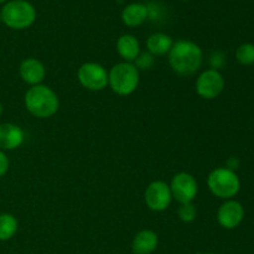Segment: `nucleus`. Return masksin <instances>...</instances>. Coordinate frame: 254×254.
<instances>
[{
    "label": "nucleus",
    "mask_w": 254,
    "mask_h": 254,
    "mask_svg": "<svg viewBox=\"0 0 254 254\" xmlns=\"http://www.w3.org/2000/svg\"><path fill=\"white\" fill-rule=\"evenodd\" d=\"M144 200L149 210L154 212H163L170 206L173 200L170 186L161 180L153 181L146 188Z\"/></svg>",
    "instance_id": "nucleus-8"
},
{
    "label": "nucleus",
    "mask_w": 254,
    "mask_h": 254,
    "mask_svg": "<svg viewBox=\"0 0 254 254\" xmlns=\"http://www.w3.org/2000/svg\"><path fill=\"white\" fill-rule=\"evenodd\" d=\"M203 54L201 47L190 40H179L174 42L169 51V64L176 74L189 77L201 68Z\"/></svg>",
    "instance_id": "nucleus-1"
},
{
    "label": "nucleus",
    "mask_w": 254,
    "mask_h": 254,
    "mask_svg": "<svg viewBox=\"0 0 254 254\" xmlns=\"http://www.w3.org/2000/svg\"><path fill=\"white\" fill-rule=\"evenodd\" d=\"M139 81V69L131 62L114 64L108 72V86L118 96H130L138 88Z\"/></svg>",
    "instance_id": "nucleus-3"
},
{
    "label": "nucleus",
    "mask_w": 254,
    "mask_h": 254,
    "mask_svg": "<svg viewBox=\"0 0 254 254\" xmlns=\"http://www.w3.org/2000/svg\"><path fill=\"white\" fill-rule=\"evenodd\" d=\"M2 2H7V0H0V4H2Z\"/></svg>",
    "instance_id": "nucleus-24"
},
{
    "label": "nucleus",
    "mask_w": 254,
    "mask_h": 254,
    "mask_svg": "<svg viewBox=\"0 0 254 254\" xmlns=\"http://www.w3.org/2000/svg\"><path fill=\"white\" fill-rule=\"evenodd\" d=\"M19 223L15 216L11 213H1L0 215V241L5 242L16 235Z\"/></svg>",
    "instance_id": "nucleus-17"
},
{
    "label": "nucleus",
    "mask_w": 254,
    "mask_h": 254,
    "mask_svg": "<svg viewBox=\"0 0 254 254\" xmlns=\"http://www.w3.org/2000/svg\"><path fill=\"white\" fill-rule=\"evenodd\" d=\"M181 1H190V0H181Z\"/></svg>",
    "instance_id": "nucleus-25"
},
{
    "label": "nucleus",
    "mask_w": 254,
    "mask_h": 254,
    "mask_svg": "<svg viewBox=\"0 0 254 254\" xmlns=\"http://www.w3.org/2000/svg\"><path fill=\"white\" fill-rule=\"evenodd\" d=\"M178 215L179 218H180L183 222L190 223L192 222V221H195L196 215H197V210H196V207L193 206L192 202L181 203L180 207H179Z\"/></svg>",
    "instance_id": "nucleus-19"
},
{
    "label": "nucleus",
    "mask_w": 254,
    "mask_h": 254,
    "mask_svg": "<svg viewBox=\"0 0 254 254\" xmlns=\"http://www.w3.org/2000/svg\"><path fill=\"white\" fill-rule=\"evenodd\" d=\"M203 254H216V253H203Z\"/></svg>",
    "instance_id": "nucleus-26"
},
{
    "label": "nucleus",
    "mask_w": 254,
    "mask_h": 254,
    "mask_svg": "<svg viewBox=\"0 0 254 254\" xmlns=\"http://www.w3.org/2000/svg\"><path fill=\"white\" fill-rule=\"evenodd\" d=\"M173 198L179 203L192 202L198 192V185L196 179L189 173H179L173 178L170 184Z\"/></svg>",
    "instance_id": "nucleus-9"
},
{
    "label": "nucleus",
    "mask_w": 254,
    "mask_h": 254,
    "mask_svg": "<svg viewBox=\"0 0 254 254\" xmlns=\"http://www.w3.org/2000/svg\"><path fill=\"white\" fill-rule=\"evenodd\" d=\"M208 190L216 197L231 200L241 190V180L236 171L227 168H217L207 176Z\"/></svg>",
    "instance_id": "nucleus-5"
},
{
    "label": "nucleus",
    "mask_w": 254,
    "mask_h": 254,
    "mask_svg": "<svg viewBox=\"0 0 254 254\" xmlns=\"http://www.w3.org/2000/svg\"><path fill=\"white\" fill-rule=\"evenodd\" d=\"M9 165L10 163L6 154H5L2 150H0V178H2V176L7 173V170H9Z\"/></svg>",
    "instance_id": "nucleus-21"
},
{
    "label": "nucleus",
    "mask_w": 254,
    "mask_h": 254,
    "mask_svg": "<svg viewBox=\"0 0 254 254\" xmlns=\"http://www.w3.org/2000/svg\"><path fill=\"white\" fill-rule=\"evenodd\" d=\"M117 52L124 60V62L133 64L136 57L140 55V45H139L138 39L130 34L122 35L117 40Z\"/></svg>",
    "instance_id": "nucleus-15"
},
{
    "label": "nucleus",
    "mask_w": 254,
    "mask_h": 254,
    "mask_svg": "<svg viewBox=\"0 0 254 254\" xmlns=\"http://www.w3.org/2000/svg\"><path fill=\"white\" fill-rule=\"evenodd\" d=\"M1 114H2V104L1 102H0V117H1Z\"/></svg>",
    "instance_id": "nucleus-23"
},
{
    "label": "nucleus",
    "mask_w": 254,
    "mask_h": 254,
    "mask_svg": "<svg viewBox=\"0 0 254 254\" xmlns=\"http://www.w3.org/2000/svg\"><path fill=\"white\" fill-rule=\"evenodd\" d=\"M225 88V78L218 69L210 68L201 72L196 78V93L203 99H215L220 96Z\"/></svg>",
    "instance_id": "nucleus-7"
},
{
    "label": "nucleus",
    "mask_w": 254,
    "mask_h": 254,
    "mask_svg": "<svg viewBox=\"0 0 254 254\" xmlns=\"http://www.w3.org/2000/svg\"><path fill=\"white\" fill-rule=\"evenodd\" d=\"M77 78L88 91H103L108 86V72L97 62H86L77 71Z\"/></svg>",
    "instance_id": "nucleus-6"
},
{
    "label": "nucleus",
    "mask_w": 254,
    "mask_h": 254,
    "mask_svg": "<svg viewBox=\"0 0 254 254\" xmlns=\"http://www.w3.org/2000/svg\"><path fill=\"white\" fill-rule=\"evenodd\" d=\"M0 16L9 29L25 30L36 20V9L27 0H10L2 6Z\"/></svg>",
    "instance_id": "nucleus-4"
},
{
    "label": "nucleus",
    "mask_w": 254,
    "mask_h": 254,
    "mask_svg": "<svg viewBox=\"0 0 254 254\" xmlns=\"http://www.w3.org/2000/svg\"><path fill=\"white\" fill-rule=\"evenodd\" d=\"M158 235L151 230H143L133 238L131 251L134 254H151L158 248Z\"/></svg>",
    "instance_id": "nucleus-14"
},
{
    "label": "nucleus",
    "mask_w": 254,
    "mask_h": 254,
    "mask_svg": "<svg viewBox=\"0 0 254 254\" xmlns=\"http://www.w3.org/2000/svg\"><path fill=\"white\" fill-rule=\"evenodd\" d=\"M238 165H240V160H238V159H236V158H231V159H228V160H227L226 168L230 169V170H232V171H235L236 169L238 168Z\"/></svg>",
    "instance_id": "nucleus-22"
},
{
    "label": "nucleus",
    "mask_w": 254,
    "mask_h": 254,
    "mask_svg": "<svg viewBox=\"0 0 254 254\" xmlns=\"http://www.w3.org/2000/svg\"><path fill=\"white\" fill-rule=\"evenodd\" d=\"M236 60L243 66H251L254 64V44H242L236 50Z\"/></svg>",
    "instance_id": "nucleus-18"
},
{
    "label": "nucleus",
    "mask_w": 254,
    "mask_h": 254,
    "mask_svg": "<svg viewBox=\"0 0 254 254\" xmlns=\"http://www.w3.org/2000/svg\"><path fill=\"white\" fill-rule=\"evenodd\" d=\"M25 140V133L19 126L12 123L0 124V150H15Z\"/></svg>",
    "instance_id": "nucleus-12"
},
{
    "label": "nucleus",
    "mask_w": 254,
    "mask_h": 254,
    "mask_svg": "<svg viewBox=\"0 0 254 254\" xmlns=\"http://www.w3.org/2000/svg\"><path fill=\"white\" fill-rule=\"evenodd\" d=\"M149 16V9L141 2L128 4L122 11V21L129 27H138L146 21Z\"/></svg>",
    "instance_id": "nucleus-13"
},
{
    "label": "nucleus",
    "mask_w": 254,
    "mask_h": 254,
    "mask_svg": "<svg viewBox=\"0 0 254 254\" xmlns=\"http://www.w3.org/2000/svg\"><path fill=\"white\" fill-rule=\"evenodd\" d=\"M134 62H135L134 64H135L138 69H149L154 64V56L149 54V52H144V54L139 55Z\"/></svg>",
    "instance_id": "nucleus-20"
},
{
    "label": "nucleus",
    "mask_w": 254,
    "mask_h": 254,
    "mask_svg": "<svg viewBox=\"0 0 254 254\" xmlns=\"http://www.w3.org/2000/svg\"><path fill=\"white\" fill-rule=\"evenodd\" d=\"M245 218V208L236 200H226L217 211L218 225L225 230H235Z\"/></svg>",
    "instance_id": "nucleus-10"
},
{
    "label": "nucleus",
    "mask_w": 254,
    "mask_h": 254,
    "mask_svg": "<svg viewBox=\"0 0 254 254\" xmlns=\"http://www.w3.org/2000/svg\"><path fill=\"white\" fill-rule=\"evenodd\" d=\"M19 74L25 83L32 87L41 84V82L45 79V76H46V69H45L44 64L41 61L34 59V57H29L20 64Z\"/></svg>",
    "instance_id": "nucleus-11"
},
{
    "label": "nucleus",
    "mask_w": 254,
    "mask_h": 254,
    "mask_svg": "<svg viewBox=\"0 0 254 254\" xmlns=\"http://www.w3.org/2000/svg\"><path fill=\"white\" fill-rule=\"evenodd\" d=\"M25 108L36 118H51L60 108V99L56 92L44 84L30 87L24 97Z\"/></svg>",
    "instance_id": "nucleus-2"
},
{
    "label": "nucleus",
    "mask_w": 254,
    "mask_h": 254,
    "mask_svg": "<svg viewBox=\"0 0 254 254\" xmlns=\"http://www.w3.org/2000/svg\"><path fill=\"white\" fill-rule=\"evenodd\" d=\"M173 45V39L163 32L151 34L146 40V49H148L149 54L153 56H163V55L169 54Z\"/></svg>",
    "instance_id": "nucleus-16"
}]
</instances>
